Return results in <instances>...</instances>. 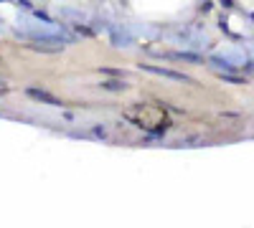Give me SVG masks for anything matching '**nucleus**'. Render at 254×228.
<instances>
[{
	"label": "nucleus",
	"instance_id": "39448f33",
	"mask_svg": "<svg viewBox=\"0 0 254 228\" xmlns=\"http://www.w3.org/2000/svg\"><path fill=\"white\" fill-rule=\"evenodd\" d=\"M112 44H115V46H130V44H132V36L115 28V31H112Z\"/></svg>",
	"mask_w": 254,
	"mask_h": 228
},
{
	"label": "nucleus",
	"instance_id": "423d86ee",
	"mask_svg": "<svg viewBox=\"0 0 254 228\" xmlns=\"http://www.w3.org/2000/svg\"><path fill=\"white\" fill-rule=\"evenodd\" d=\"M104 91H127V84H122V81H117V79H110V81H102L99 84Z\"/></svg>",
	"mask_w": 254,
	"mask_h": 228
},
{
	"label": "nucleus",
	"instance_id": "f257e3e1",
	"mask_svg": "<svg viewBox=\"0 0 254 228\" xmlns=\"http://www.w3.org/2000/svg\"><path fill=\"white\" fill-rule=\"evenodd\" d=\"M142 71L147 74H155V76H163L168 81H183V84H190V76L181 74V71H173V69H163V66H153V64H140Z\"/></svg>",
	"mask_w": 254,
	"mask_h": 228
},
{
	"label": "nucleus",
	"instance_id": "9d476101",
	"mask_svg": "<svg viewBox=\"0 0 254 228\" xmlns=\"http://www.w3.org/2000/svg\"><path fill=\"white\" fill-rule=\"evenodd\" d=\"M102 74H110V76H122V71H117V69H102Z\"/></svg>",
	"mask_w": 254,
	"mask_h": 228
},
{
	"label": "nucleus",
	"instance_id": "7ed1b4c3",
	"mask_svg": "<svg viewBox=\"0 0 254 228\" xmlns=\"http://www.w3.org/2000/svg\"><path fill=\"white\" fill-rule=\"evenodd\" d=\"M165 58H173V61H188V64H201V56L198 53H190V51H178V53H165Z\"/></svg>",
	"mask_w": 254,
	"mask_h": 228
},
{
	"label": "nucleus",
	"instance_id": "f8f14e48",
	"mask_svg": "<svg viewBox=\"0 0 254 228\" xmlns=\"http://www.w3.org/2000/svg\"><path fill=\"white\" fill-rule=\"evenodd\" d=\"M3 84H5V79H0V87H3Z\"/></svg>",
	"mask_w": 254,
	"mask_h": 228
},
{
	"label": "nucleus",
	"instance_id": "6e6552de",
	"mask_svg": "<svg viewBox=\"0 0 254 228\" xmlns=\"http://www.w3.org/2000/svg\"><path fill=\"white\" fill-rule=\"evenodd\" d=\"M219 79L221 81H229V84H244V79L237 76L234 71H219Z\"/></svg>",
	"mask_w": 254,
	"mask_h": 228
},
{
	"label": "nucleus",
	"instance_id": "1a4fd4ad",
	"mask_svg": "<svg viewBox=\"0 0 254 228\" xmlns=\"http://www.w3.org/2000/svg\"><path fill=\"white\" fill-rule=\"evenodd\" d=\"M92 135H94V137H102V139L107 137V132H104V127H94V130H92Z\"/></svg>",
	"mask_w": 254,
	"mask_h": 228
},
{
	"label": "nucleus",
	"instance_id": "0eeeda50",
	"mask_svg": "<svg viewBox=\"0 0 254 228\" xmlns=\"http://www.w3.org/2000/svg\"><path fill=\"white\" fill-rule=\"evenodd\" d=\"M178 144L181 147H198V144H206V139L201 135H190V137H183Z\"/></svg>",
	"mask_w": 254,
	"mask_h": 228
},
{
	"label": "nucleus",
	"instance_id": "20e7f679",
	"mask_svg": "<svg viewBox=\"0 0 254 228\" xmlns=\"http://www.w3.org/2000/svg\"><path fill=\"white\" fill-rule=\"evenodd\" d=\"M208 61H211V66H214V69H224V71H234L237 69V64H231L226 56H211Z\"/></svg>",
	"mask_w": 254,
	"mask_h": 228
},
{
	"label": "nucleus",
	"instance_id": "f03ea898",
	"mask_svg": "<svg viewBox=\"0 0 254 228\" xmlns=\"http://www.w3.org/2000/svg\"><path fill=\"white\" fill-rule=\"evenodd\" d=\"M26 94L31 96V99H36V101H41V104H49V107H61L64 101L59 99V96H54L51 91H44V89H26Z\"/></svg>",
	"mask_w": 254,
	"mask_h": 228
},
{
	"label": "nucleus",
	"instance_id": "9b49d317",
	"mask_svg": "<svg viewBox=\"0 0 254 228\" xmlns=\"http://www.w3.org/2000/svg\"><path fill=\"white\" fill-rule=\"evenodd\" d=\"M219 3H221L224 8H231V5H234V0H219Z\"/></svg>",
	"mask_w": 254,
	"mask_h": 228
}]
</instances>
